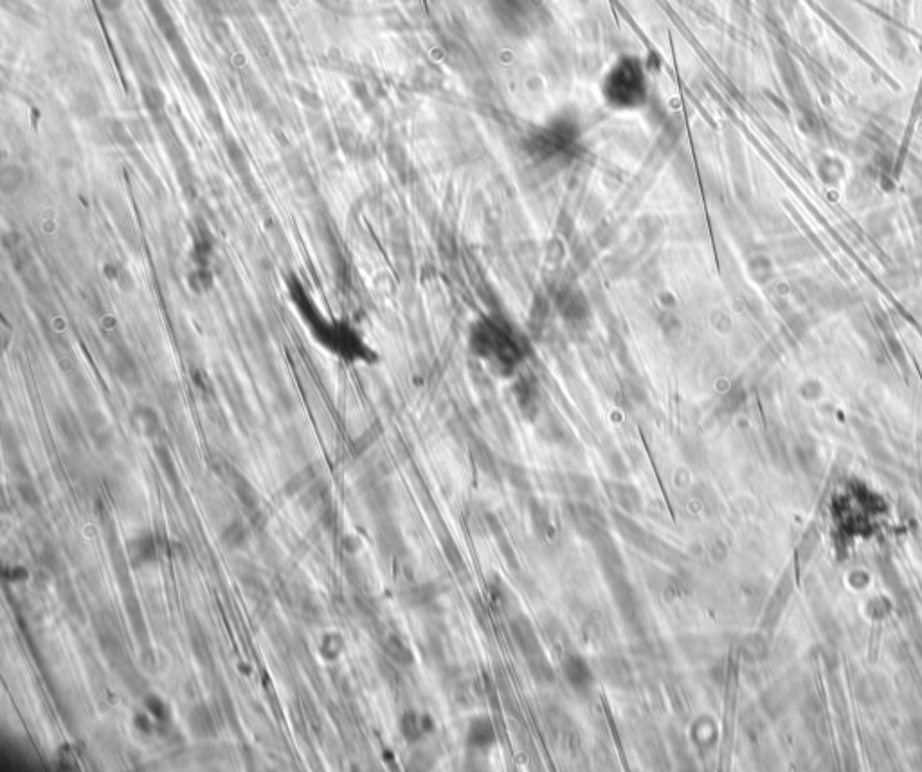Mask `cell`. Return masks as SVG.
Masks as SVG:
<instances>
[{
    "instance_id": "obj_1",
    "label": "cell",
    "mask_w": 922,
    "mask_h": 772,
    "mask_svg": "<svg viewBox=\"0 0 922 772\" xmlns=\"http://www.w3.org/2000/svg\"><path fill=\"white\" fill-rule=\"evenodd\" d=\"M472 350L477 357L494 362L499 368H514L521 360L519 346L504 324L496 321H481L472 331Z\"/></svg>"
},
{
    "instance_id": "obj_2",
    "label": "cell",
    "mask_w": 922,
    "mask_h": 772,
    "mask_svg": "<svg viewBox=\"0 0 922 772\" xmlns=\"http://www.w3.org/2000/svg\"><path fill=\"white\" fill-rule=\"evenodd\" d=\"M647 85L644 70L632 60H622L609 74L605 83V97L618 109H634L645 101Z\"/></svg>"
},
{
    "instance_id": "obj_3",
    "label": "cell",
    "mask_w": 922,
    "mask_h": 772,
    "mask_svg": "<svg viewBox=\"0 0 922 772\" xmlns=\"http://www.w3.org/2000/svg\"><path fill=\"white\" fill-rule=\"evenodd\" d=\"M568 519H570L571 526H573V528L577 529L584 539L591 540V542L598 540L600 536L609 535L607 520H605V517L587 504L570 506V508H568Z\"/></svg>"
},
{
    "instance_id": "obj_4",
    "label": "cell",
    "mask_w": 922,
    "mask_h": 772,
    "mask_svg": "<svg viewBox=\"0 0 922 772\" xmlns=\"http://www.w3.org/2000/svg\"><path fill=\"white\" fill-rule=\"evenodd\" d=\"M595 551H597V558L600 562L602 570L605 573L609 580H618V578H625V566H624V558H622L620 551H618L617 544L612 542L611 536L604 535L600 536L598 540H595Z\"/></svg>"
},
{
    "instance_id": "obj_5",
    "label": "cell",
    "mask_w": 922,
    "mask_h": 772,
    "mask_svg": "<svg viewBox=\"0 0 922 772\" xmlns=\"http://www.w3.org/2000/svg\"><path fill=\"white\" fill-rule=\"evenodd\" d=\"M511 636H514V641L519 646V650L523 652V656L526 657V661L535 659V657L543 656V646H541V641L537 632L533 630L530 621L526 617H517V619L511 621Z\"/></svg>"
},
{
    "instance_id": "obj_6",
    "label": "cell",
    "mask_w": 922,
    "mask_h": 772,
    "mask_svg": "<svg viewBox=\"0 0 922 772\" xmlns=\"http://www.w3.org/2000/svg\"><path fill=\"white\" fill-rule=\"evenodd\" d=\"M562 671H564L568 684L577 691H587L595 684L593 670L589 668V664L582 657L575 656V654H568L564 657V661H562Z\"/></svg>"
},
{
    "instance_id": "obj_7",
    "label": "cell",
    "mask_w": 922,
    "mask_h": 772,
    "mask_svg": "<svg viewBox=\"0 0 922 772\" xmlns=\"http://www.w3.org/2000/svg\"><path fill=\"white\" fill-rule=\"evenodd\" d=\"M126 549H128V558H130L132 567L150 566V563L156 562L157 556H159L156 536L150 535V533H141V535L134 536L132 540H128Z\"/></svg>"
},
{
    "instance_id": "obj_8",
    "label": "cell",
    "mask_w": 922,
    "mask_h": 772,
    "mask_svg": "<svg viewBox=\"0 0 922 772\" xmlns=\"http://www.w3.org/2000/svg\"><path fill=\"white\" fill-rule=\"evenodd\" d=\"M188 724H190V731L195 738H200V740L217 738V720L206 704H197V706L191 707L190 713H188Z\"/></svg>"
},
{
    "instance_id": "obj_9",
    "label": "cell",
    "mask_w": 922,
    "mask_h": 772,
    "mask_svg": "<svg viewBox=\"0 0 922 772\" xmlns=\"http://www.w3.org/2000/svg\"><path fill=\"white\" fill-rule=\"evenodd\" d=\"M496 741V731L489 718H474L467 727V745L470 749H487Z\"/></svg>"
},
{
    "instance_id": "obj_10",
    "label": "cell",
    "mask_w": 922,
    "mask_h": 772,
    "mask_svg": "<svg viewBox=\"0 0 922 772\" xmlns=\"http://www.w3.org/2000/svg\"><path fill=\"white\" fill-rule=\"evenodd\" d=\"M433 729V722L427 715H418L415 711H407L400 718V733L407 741H418L423 734Z\"/></svg>"
},
{
    "instance_id": "obj_11",
    "label": "cell",
    "mask_w": 922,
    "mask_h": 772,
    "mask_svg": "<svg viewBox=\"0 0 922 772\" xmlns=\"http://www.w3.org/2000/svg\"><path fill=\"white\" fill-rule=\"evenodd\" d=\"M132 425L144 438H157L161 431V418L156 411L146 405L136 407L132 412Z\"/></svg>"
},
{
    "instance_id": "obj_12",
    "label": "cell",
    "mask_w": 922,
    "mask_h": 772,
    "mask_svg": "<svg viewBox=\"0 0 922 772\" xmlns=\"http://www.w3.org/2000/svg\"><path fill=\"white\" fill-rule=\"evenodd\" d=\"M612 517H614V524H617L618 531L622 533V536H624L625 540H629L632 546H638V547L647 546L649 535L644 531V529L639 528L638 524H636L634 520L629 519L627 515H622V513H614Z\"/></svg>"
},
{
    "instance_id": "obj_13",
    "label": "cell",
    "mask_w": 922,
    "mask_h": 772,
    "mask_svg": "<svg viewBox=\"0 0 922 772\" xmlns=\"http://www.w3.org/2000/svg\"><path fill=\"white\" fill-rule=\"evenodd\" d=\"M141 97H143L144 106H146V110L151 116H163L164 106H166V96H164V92L159 87L153 85L151 82H144L141 85Z\"/></svg>"
},
{
    "instance_id": "obj_14",
    "label": "cell",
    "mask_w": 922,
    "mask_h": 772,
    "mask_svg": "<svg viewBox=\"0 0 922 772\" xmlns=\"http://www.w3.org/2000/svg\"><path fill=\"white\" fill-rule=\"evenodd\" d=\"M26 173L18 164H8L0 170V189L4 194H13L22 187Z\"/></svg>"
},
{
    "instance_id": "obj_15",
    "label": "cell",
    "mask_w": 922,
    "mask_h": 772,
    "mask_svg": "<svg viewBox=\"0 0 922 772\" xmlns=\"http://www.w3.org/2000/svg\"><path fill=\"white\" fill-rule=\"evenodd\" d=\"M384 650H386V654H388V657L393 663L402 664V666L413 663L411 650H409V646L398 636H388V639L384 641Z\"/></svg>"
},
{
    "instance_id": "obj_16",
    "label": "cell",
    "mask_w": 922,
    "mask_h": 772,
    "mask_svg": "<svg viewBox=\"0 0 922 772\" xmlns=\"http://www.w3.org/2000/svg\"><path fill=\"white\" fill-rule=\"evenodd\" d=\"M604 676L614 686H627L631 673H629L627 664L618 657H609L604 663Z\"/></svg>"
},
{
    "instance_id": "obj_17",
    "label": "cell",
    "mask_w": 922,
    "mask_h": 772,
    "mask_svg": "<svg viewBox=\"0 0 922 772\" xmlns=\"http://www.w3.org/2000/svg\"><path fill=\"white\" fill-rule=\"evenodd\" d=\"M345 646L346 643L345 639H342L341 634L330 632L326 634V636L321 639V643H319V654L322 656V659L335 661L342 654Z\"/></svg>"
},
{
    "instance_id": "obj_18",
    "label": "cell",
    "mask_w": 922,
    "mask_h": 772,
    "mask_svg": "<svg viewBox=\"0 0 922 772\" xmlns=\"http://www.w3.org/2000/svg\"><path fill=\"white\" fill-rule=\"evenodd\" d=\"M612 495H614V501L629 513H638L641 509V499H639L638 492L631 486H614V492H611V497Z\"/></svg>"
},
{
    "instance_id": "obj_19",
    "label": "cell",
    "mask_w": 922,
    "mask_h": 772,
    "mask_svg": "<svg viewBox=\"0 0 922 772\" xmlns=\"http://www.w3.org/2000/svg\"><path fill=\"white\" fill-rule=\"evenodd\" d=\"M220 540L229 549H238L247 540V528L242 524L240 520H234V522H231V524H227L222 529Z\"/></svg>"
},
{
    "instance_id": "obj_20",
    "label": "cell",
    "mask_w": 922,
    "mask_h": 772,
    "mask_svg": "<svg viewBox=\"0 0 922 772\" xmlns=\"http://www.w3.org/2000/svg\"><path fill=\"white\" fill-rule=\"evenodd\" d=\"M72 109L76 112V116H80L82 119H90V117H94L99 112V103H97V99L92 94L82 92L74 97Z\"/></svg>"
},
{
    "instance_id": "obj_21",
    "label": "cell",
    "mask_w": 922,
    "mask_h": 772,
    "mask_svg": "<svg viewBox=\"0 0 922 772\" xmlns=\"http://www.w3.org/2000/svg\"><path fill=\"white\" fill-rule=\"evenodd\" d=\"M528 668H530V673L535 677V680H539V683H551L555 679L553 668H551L550 661L544 657V654L528 661Z\"/></svg>"
},
{
    "instance_id": "obj_22",
    "label": "cell",
    "mask_w": 922,
    "mask_h": 772,
    "mask_svg": "<svg viewBox=\"0 0 922 772\" xmlns=\"http://www.w3.org/2000/svg\"><path fill=\"white\" fill-rule=\"evenodd\" d=\"M234 490H237V495L240 497V501L247 506L249 512H256V508H258V495H256L254 488L244 478H240V475L234 479Z\"/></svg>"
},
{
    "instance_id": "obj_23",
    "label": "cell",
    "mask_w": 922,
    "mask_h": 772,
    "mask_svg": "<svg viewBox=\"0 0 922 772\" xmlns=\"http://www.w3.org/2000/svg\"><path fill=\"white\" fill-rule=\"evenodd\" d=\"M434 596H436V590H434V587L430 583H427V585H416L407 592V602L415 607L425 605Z\"/></svg>"
},
{
    "instance_id": "obj_24",
    "label": "cell",
    "mask_w": 922,
    "mask_h": 772,
    "mask_svg": "<svg viewBox=\"0 0 922 772\" xmlns=\"http://www.w3.org/2000/svg\"><path fill=\"white\" fill-rule=\"evenodd\" d=\"M443 549H445V556H447V560H449L450 567H452V569L456 570L457 575H463V573H467L465 560H463V556H461V553H460V549H457L456 544H454L450 539H447L445 542H443Z\"/></svg>"
},
{
    "instance_id": "obj_25",
    "label": "cell",
    "mask_w": 922,
    "mask_h": 772,
    "mask_svg": "<svg viewBox=\"0 0 922 772\" xmlns=\"http://www.w3.org/2000/svg\"><path fill=\"white\" fill-rule=\"evenodd\" d=\"M144 704L150 710V713H153V717L161 722V724H168L170 722V710L166 707V704L156 697V695H148L146 699H144Z\"/></svg>"
},
{
    "instance_id": "obj_26",
    "label": "cell",
    "mask_w": 922,
    "mask_h": 772,
    "mask_svg": "<svg viewBox=\"0 0 922 772\" xmlns=\"http://www.w3.org/2000/svg\"><path fill=\"white\" fill-rule=\"evenodd\" d=\"M295 96H298V99L306 106V109L319 110L322 106L321 97H319L314 90H308L305 89V87H295Z\"/></svg>"
},
{
    "instance_id": "obj_27",
    "label": "cell",
    "mask_w": 922,
    "mask_h": 772,
    "mask_svg": "<svg viewBox=\"0 0 922 772\" xmlns=\"http://www.w3.org/2000/svg\"><path fill=\"white\" fill-rule=\"evenodd\" d=\"M18 493H20V497H22L23 501H26L29 506H31V508H36V506L40 504L38 492H36V490L33 488L31 485H28V482H26V485H23V482H20V485H18Z\"/></svg>"
},
{
    "instance_id": "obj_28",
    "label": "cell",
    "mask_w": 922,
    "mask_h": 772,
    "mask_svg": "<svg viewBox=\"0 0 922 772\" xmlns=\"http://www.w3.org/2000/svg\"><path fill=\"white\" fill-rule=\"evenodd\" d=\"M6 576H8V580H11V582H23V580L29 578V573L26 567L15 566L6 569Z\"/></svg>"
},
{
    "instance_id": "obj_29",
    "label": "cell",
    "mask_w": 922,
    "mask_h": 772,
    "mask_svg": "<svg viewBox=\"0 0 922 772\" xmlns=\"http://www.w3.org/2000/svg\"><path fill=\"white\" fill-rule=\"evenodd\" d=\"M97 2L107 13H119L124 6V0H97Z\"/></svg>"
},
{
    "instance_id": "obj_30",
    "label": "cell",
    "mask_w": 922,
    "mask_h": 772,
    "mask_svg": "<svg viewBox=\"0 0 922 772\" xmlns=\"http://www.w3.org/2000/svg\"><path fill=\"white\" fill-rule=\"evenodd\" d=\"M136 726L139 727L143 733H151V729H153V724L150 722V718L144 717L143 713L136 715Z\"/></svg>"
},
{
    "instance_id": "obj_31",
    "label": "cell",
    "mask_w": 922,
    "mask_h": 772,
    "mask_svg": "<svg viewBox=\"0 0 922 772\" xmlns=\"http://www.w3.org/2000/svg\"><path fill=\"white\" fill-rule=\"evenodd\" d=\"M258 6H260L264 11H274L278 8V0H258Z\"/></svg>"
}]
</instances>
